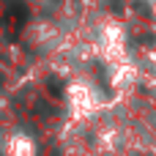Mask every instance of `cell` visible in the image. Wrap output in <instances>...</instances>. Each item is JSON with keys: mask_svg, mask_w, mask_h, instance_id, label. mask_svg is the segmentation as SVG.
I'll list each match as a JSON object with an SVG mask.
<instances>
[{"mask_svg": "<svg viewBox=\"0 0 156 156\" xmlns=\"http://www.w3.org/2000/svg\"><path fill=\"white\" fill-rule=\"evenodd\" d=\"M3 154L5 156H36V145L27 134H11L3 143Z\"/></svg>", "mask_w": 156, "mask_h": 156, "instance_id": "obj_1", "label": "cell"}]
</instances>
